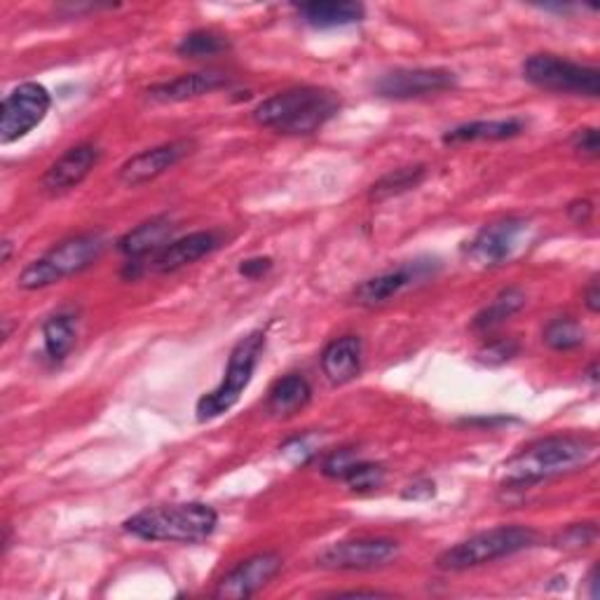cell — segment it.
Segmentation results:
<instances>
[{
  "label": "cell",
  "instance_id": "6da1fadb",
  "mask_svg": "<svg viewBox=\"0 0 600 600\" xmlns=\"http://www.w3.org/2000/svg\"><path fill=\"white\" fill-rule=\"evenodd\" d=\"M596 457V443L585 437H546L525 445L502 465V486L521 490L548 478L573 474Z\"/></svg>",
  "mask_w": 600,
  "mask_h": 600
},
{
  "label": "cell",
  "instance_id": "7a4b0ae2",
  "mask_svg": "<svg viewBox=\"0 0 600 600\" xmlns=\"http://www.w3.org/2000/svg\"><path fill=\"white\" fill-rule=\"evenodd\" d=\"M340 97L327 88H291L253 109L256 125L284 136H310L333 120Z\"/></svg>",
  "mask_w": 600,
  "mask_h": 600
},
{
  "label": "cell",
  "instance_id": "3957f363",
  "mask_svg": "<svg viewBox=\"0 0 600 600\" xmlns=\"http://www.w3.org/2000/svg\"><path fill=\"white\" fill-rule=\"evenodd\" d=\"M218 513L204 502H179L148 507L125 521L129 535L146 542L195 544L214 535Z\"/></svg>",
  "mask_w": 600,
  "mask_h": 600
},
{
  "label": "cell",
  "instance_id": "277c9868",
  "mask_svg": "<svg viewBox=\"0 0 600 600\" xmlns=\"http://www.w3.org/2000/svg\"><path fill=\"white\" fill-rule=\"evenodd\" d=\"M537 542L540 533L530 525H500L445 548L437 558V568L449 573L478 568V565H486L525 552V548H533Z\"/></svg>",
  "mask_w": 600,
  "mask_h": 600
},
{
  "label": "cell",
  "instance_id": "5b68a950",
  "mask_svg": "<svg viewBox=\"0 0 600 600\" xmlns=\"http://www.w3.org/2000/svg\"><path fill=\"white\" fill-rule=\"evenodd\" d=\"M106 249V239L88 233L78 237H68L57 247L49 249L38 261L29 263L20 274V286L26 291H38L53 286L66 278H73V274L88 270L99 256Z\"/></svg>",
  "mask_w": 600,
  "mask_h": 600
},
{
  "label": "cell",
  "instance_id": "8992f818",
  "mask_svg": "<svg viewBox=\"0 0 600 600\" xmlns=\"http://www.w3.org/2000/svg\"><path fill=\"white\" fill-rule=\"evenodd\" d=\"M263 350H265L263 331H253L237 342L230 352L228 369L226 373H223V381L212 392L200 397L195 406L200 422H207L223 414H228V410L239 401V397H242L253 378V371L261 362Z\"/></svg>",
  "mask_w": 600,
  "mask_h": 600
},
{
  "label": "cell",
  "instance_id": "52a82bcc",
  "mask_svg": "<svg viewBox=\"0 0 600 600\" xmlns=\"http://www.w3.org/2000/svg\"><path fill=\"white\" fill-rule=\"evenodd\" d=\"M523 76L535 88L554 94L596 99L600 94V71L556 55H533L523 64Z\"/></svg>",
  "mask_w": 600,
  "mask_h": 600
},
{
  "label": "cell",
  "instance_id": "ba28073f",
  "mask_svg": "<svg viewBox=\"0 0 600 600\" xmlns=\"http://www.w3.org/2000/svg\"><path fill=\"white\" fill-rule=\"evenodd\" d=\"M49 106H53V97L43 84L22 82L20 88H14L0 106V144L24 139L43 123Z\"/></svg>",
  "mask_w": 600,
  "mask_h": 600
},
{
  "label": "cell",
  "instance_id": "9c48e42d",
  "mask_svg": "<svg viewBox=\"0 0 600 600\" xmlns=\"http://www.w3.org/2000/svg\"><path fill=\"white\" fill-rule=\"evenodd\" d=\"M401 546L389 537L342 540L324 548L317 563L327 570H375L399 558Z\"/></svg>",
  "mask_w": 600,
  "mask_h": 600
},
{
  "label": "cell",
  "instance_id": "30bf717a",
  "mask_svg": "<svg viewBox=\"0 0 600 600\" xmlns=\"http://www.w3.org/2000/svg\"><path fill=\"white\" fill-rule=\"evenodd\" d=\"M455 73L445 68H397L378 78L373 90L383 99L406 101L449 92L455 88Z\"/></svg>",
  "mask_w": 600,
  "mask_h": 600
},
{
  "label": "cell",
  "instance_id": "8fae6325",
  "mask_svg": "<svg viewBox=\"0 0 600 600\" xmlns=\"http://www.w3.org/2000/svg\"><path fill=\"white\" fill-rule=\"evenodd\" d=\"M439 263L437 261H410L397 270H389L378 274V278H371L359 284L352 294V301L362 307H378L399 296L401 291L416 286L424 280L434 278Z\"/></svg>",
  "mask_w": 600,
  "mask_h": 600
},
{
  "label": "cell",
  "instance_id": "7c38bea8",
  "mask_svg": "<svg viewBox=\"0 0 600 600\" xmlns=\"http://www.w3.org/2000/svg\"><path fill=\"white\" fill-rule=\"evenodd\" d=\"M528 223L523 218L495 220L467 245L469 261L482 268H497L507 263L519 249Z\"/></svg>",
  "mask_w": 600,
  "mask_h": 600
},
{
  "label": "cell",
  "instance_id": "4fadbf2b",
  "mask_svg": "<svg viewBox=\"0 0 600 600\" xmlns=\"http://www.w3.org/2000/svg\"><path fill=\"white\" fill-rule=\"evenodd\" d=\"M282 556L265 552V554H256L247 561H242L233 568L226 577L218 581V587L214 591L216 598H228V600H239V598H251L253 593H259L268 581L278 577L282 570Z\"/></svg>",
  "mask_w": 600,
  "mask_h": 600
},
{
  "label": "cell",
  "instance_id": "5bb4252c",
  "mask_svg": "<svg viewBox=\"0 0 600 600\" xmlns=\"http://www.w3.org/2000/svg\"><path fill=\"white\" fill-rule=\"evenodd\" d=\"M193 148H195L193 141L181 139V141H169V144L136 152L134 158H129L123 167H120V181L129 188L156 181L158 177L165 174V171L177 167L183 158L191 156Z\"/></svg>",
  "mask_w": 600,
  "mask_h": 600
},
{
  "label": "cell",
  "instance_id": "9a60e30c",
  "mask_svg": "<svg viewBox=\"0 0 600 600\" xmlns=\"http://www.w3.org/2000/svg\"><path fill=\"white\" fill-rule=\"evenodd\" d=\"M99 148L92 144H80L68 148L64 156L45 171L43 177V191L47 195H64L73 191L84 179L90 177V171L99 162Z\"/></svg>",
  "mask_w": 600,
  "mask_h": 600
},
{
  "label": "cell",
  "instance_id": "2e32d148",
  "mask_svg": "<svg viewBox=\"0 0 600 600\" xmlns=\"http://www.w3.org/2000/svg\"><path fill=\"white\" fill-rule=\"evenodd\" d=\"M228 84H230V78L223 71H200V73H183L174 80L152 84V88L146 90V94L152 101H160V104H179V101L212 94L220 88H228Z\"/></svg>",
  "mask_w": 600,
  "mask_h": 600
},
{
  "label": "cell",
  "instance_id": "e0dca14e",
  "mask_svg": "<svg viewBox=\"0 0 600 600\" xmlns=\"http://www.w3.org/2000/svg\"><path fill=\"white\" fill-rule=\"evenodd\" d=\"M177 230V223L171 220L169 216H158L150 218L146 223H141L139 228L129 230L125 237L117 239V251L127 256V261H136L141 263L144 259L152 253H160L169 242L171 235Z\"/></svg>",
  "mask_w": 600,
  "mask_h": 600
},
{
  "label": "cell",
  "instance_id": "ac0fdd59",
  "mask_svg": "<svg viewBox=\"0 0 600 600\" xmlns=\"http://www.w3.org/2000/svg\"><path fill=\"white\" fill-rule=\"evenodd\" d=\"M220 245V239L216 233H193L185 235L181 239H174V242H169L160 253L152 256L150 268L156 272H177L185 265H193L195 261L204 259V256H210L212 251H216Z\"/></svg>",
  "mask_w": 600,
  "mask_h": 600
},
{
  "label": "cell",
  "instance_id": "d6986e66",
  "mask_svg": "<svg viewBox=\"0 0 600 600\" xmlns=\"http://www.w3.org/2000/svg\"><path fill=\"white\" fill-rule=\"evenodd\" d=\"M364 346L356 336H342L333 340L321 354V371L333 385H348L362 373Z\"/></svg>",
  "mask_w": 600,
  "mask_h": 600
},
{
  "label": "cell",
  "instance_id": "ffe728a7",
  "mask_svg": "<svg viewBox=\"0 0 600 600\" xmlns=\"http://www.w3.org/2000/svg\"><path fill=\"white\" fill-rule=\"evenodd\" d=\"M525 132L521 117L507 120H476L443 134V144H472V141H507Z\"/></svg>",
  "mask_w": 600,
  "mask_h": 600
},
{
  "label": "cell",
  "instance_id": "44dd1931",
  "mask_svg": "<svg viewBox=\"0 0 600 600\" xmlns=\"http://www.w3.org/2000/svg\"><path fill=\"white\" fill-rule=\"evenodd\" d=\"M313 399V387L307 383L303 375L291 373L284 375L282 381L274 383L268 397V414L278 420L294 418L296 414L310 404Z\"/></svg>",
  "mask_w": 600,
  "mask_h": 600
},
{
  "label": "cell",
  "instance_id": "7402d4cb",
  "mask_svg": "<svg viewBox=\"0 0 600 600\" xmlns=\"http://www.w3.org/2000/svg\"><path fill=\"white\" fill-rule=\"evenodd\" d=\"M301 16L305 24L315 29H336V26H350L364 20V5L362 3H336V0H319V3L301 5Z\"/></svg>",
  "mask_w": 600,
  "mask_h": 600
},
{
  "label": "cell",
  "instance_id": "603a6c76",
  "mask_svg": "<svg viewBox=\"0 0 600 600\" xmlns=\"http://www.w3.org/2000/svg\"><path fill=\"white\" fill-rule=\"evenodd\" d=\"M525 307V294L519 286H509L500 291L482 313L474 317V329L476 331H493L511 319L517 313H521Z\"/></svg>",
  "mask_w": 600,
  "mask_h": 600
},
{
  "label": "cell",
  "instance_id": "cb8c5ba5",
  "mask_svg": "<svg viewBox=\"0 0 600 600\" xmlns=\"http://www.w3.org/2000/svg\"><path fill=\"white\" fill-rule=\"evenodd\" d=\"M78 340V327L76 317L59 313L49 317L43 327V342H45V354L53 359V362H64V359L71 354Z\"/></svg>",
  "mask_w": 600,
  "mask_h": 600
},
{
  "label": "cell",
  "instance_id": "d4e9b609",
  "mask_svg": "<svg viewBox=\"0 0 600 600\" xmlns=\"http://www.w3.org/2000/svg\"><path fill=\"white\" fill-rule=\"evenodd\" d=\"M427 179V167L414 165V167H399L385 174L381 181H375L369 191V197L373 202H383L389 197L404 195L408 191H416V188Z\"/></svg>",
  "mask_w": 600,
  "mask_h": 600
},
{
  "label": "cell",
  "instance_id": "484cf974",
  "mask_svg": "<svg viewBox=\"0 0 600 600\" xmlns=\"http://www.w3.org/2000/svg\"><path fill=\"white\" fill-rule=\"evenodd\" d=\"M230 49V41L223 36V33L200 29L188 33V36L179 43L177 53L185 59H207V57H218Z\"/></svg>",
  "mask_w": 600,
  "mask_h": 600
},
{
  "label": "cell",
  "instance_id": "4316f807",
  "mask_svg": "<svg viewBox=\"0 0 600 600\" xmlns=\"http://www.w3.org/2000/svg\"><path fill=\"white\" fill-rule=\"evenodd\" d=\"M542 340L556 352H570V350H577L579 346H585L587 333L579 321L570 317H558L546 324Z\"/></svg>",
  "mask_w": 600,
  "mask_h": 600
},
{
  "label": "cell",
  "instance_id": "83f0119b",
  "mask_svg": "<svg viewBox=\"0 0 600 600\" xmlns=\"http://www.w3.org/2000/svg\"><path fill=\"white\" fill-rule=\"evenodd\" d=\"M340 482H346L354 493H371L381 488L385 482V467L378 462H366V460H354L352 465L340 476Z\"/></svg>",
  "mask_w": 600,
  "mask_h": 600
},
{
  "label": "cell",
  "instance_id": "f1b7e54d",
  "mask_svg": "<svg viewBox=\"0 0 600 600\" xmlns=\"http://www.w3.org/2000/svg\"><path fill=\"white\" fill-rule=\"evenodd\" d=\"M521 346L519 340L513 338H493L488 342H484L482 348L476 352V362L484 366H502L507 362H511L513 356L519 354Z\"/></svg>",
  "mask_w": 600,
  "mask_h": 600
},
{
  "label": "cell",
  "instance_id": "f546056e",
  "mask_svg": "<svg viewBox=\"0 0 600 600\" xmlns=\"http://www.w3.org/2000/svg\"><path fill=\"white\" fill-rule=\"evenodd\" d=\"M598 535V528L593 523H577L570 525L568 530H563V533L556 537V544L563 548H581L589 546Z\"/></svg>",
  "mask_w": 600,
  "mask_h": 600
},
{
  "label": "cell",
  "instance_id": "4dcf8cb0",
  "mask_svg": "<svg viewBox=\"0 0 600 600\" xmlns=\"http://www.w3.org/2000/svg\"><path fill=\"white\" fill-rule=\"evenodd\" d=\"M570 144H573V150H575V152H579L581 158H591V160H596V158H598V152H600L598 129H593V127L577 129Z\"/></svg>",
  "mask_w": 600,
  "mask_h": 600
},
{
  "label": "cell",
  "instance_id": "1f68e13d",
  "mask_svg": "<svg viewBox=\"0 0 600 600\" xmlns=\"http://www.w3.org/2000/svg\"><path fill=\"white\" fill-rule=\"evenodd\" d=\"M356 460V453L350 451V449H342V451H336L327 457V462H324V474L327 476H333V478H340L342 474H346V469L352 465V462Z\"/></svg>",
  "mask_w": 600,
  "mask_h": 600
},
{
  "label": "cell",
  "instance_id": "d6a6232c",
  "mask_svg": "<svg viewBox=\"0 0 600 600\" xmlns=\"http://www.w3.org/2000/svg\"><path fill=\"white\" fill-rule=\"evenodd\" d=\"M270 268H272V259H268V256H259V259H247L239 263V274L247 280H259Z\"/></svg>",
  "mask_w": 600,
  "mask_h": 600
},
{
  "label": "cell",
  "instance_id": "836d02e7",
  "mask_svg": "<svg viewBox=\"0 0 600 600\" xmlns=\"http://www.w3.org/2000/svg\"><path fill=\"white\" fill-rule=\"evenodd\" d=\"M568 216L577 226H587V223L593 218V204L589 200H575L568 207Z\"/></svg>",
  "mask_w": 600,
  "mask_h": 600
},
{
  "label": "cell",
  "instance_id": "e575fe53",
  "mask_svg": "<svg viewBox=\"0 0 600 600\" xmlns=\"http://www.w3.org/2000/svg\"><path fill=\"white\" fill-rule=\"evenodd\" d=\"M434 495V484L432 482H416L414 486H408L404 490L406 500H422V497H432Z\"/></svg>",
  "mask_w": 600,
  "mask_h": 600
},
{
  "label": "cell",
  "instance_id": "d590c367",
  "mask_svg": "<svg viewBox=\"0 0 600 600\" xmlns=\"http://www.w3.org/2000/svg\"><path fill=\"white\" fill-rule=\"evenodd\" d=\"M585 305L589 313H598L600 310V288H598V278H593L585 291Z\"/></svg>",
  "mask_w": 600,
  "mask_h": 600
},
{
  "label": "cell",
  "instance_id": "8d00e7d4",
  "mask_svg": "<svg viewBox=\"0 0 600 600\" xmlns=\"http://www.w3.org/2000/svg\"><path fill=\"white\" fill-rule=\"evenodd\" d=\"M589 587H591V598H598V568L593 565L591 573H589Z\"/></svg>",
  "mask_w": 600,
  "mask_h": 600
},
{
  "label": "cell",
  "instance_id": "74e56055",
  "mask_svg": "<svg viewBox=\"0 0 600 600\" xmlns=\"http://www.w3.org/2000/svg\"><path fill=\"white\" fill-rule=\"evenodd\" d=\"M338 596H342V598H346V596H350V598H354V596H371V598H375V596H387V593H383V591H362V589H356V591H346V593H338Z\"/></svg>",
  "mask_w": 600,
  "mask_h": 600
},
{
  "label": "cell",
  "instance_id": "f35d334b",
  "mask_svg": "<svg viewBox=\"0 0 600 600\" xmlns=\"http://www.w3.org/2000/svg\"><path fill=\"white\" fill-rule=\"evenodd\" d=\"M10 253H12V242L10 239H3V263L10 261Z\"/></svg>",
  "mask_w": 600,
  "mask_h": 600
},
{
  "label": "cell",
  "instance_id": "ab89813d",
  "mask_svg": "<svg viewBox=\"0 0 600 600\" xmlns=\"http://www.w3.org/2000/svg\"><path fill=\"white\" fill-rule=\"evenodd\" d=\"M589 378H591L593 383H598V375H596V364H591V371H589Z\"/></svg>",
  "mask_w": 600,
  "mask_h": 600
}]
</instances>
